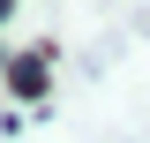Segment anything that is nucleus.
I'll return each instance as SVG.
<instances>
[{
	"label": "nucleus",
	"mask_w": 150,
	"mask_h": 143,
	"mask_svg": "<svg viewBox=\"0 0 150 143\" xmlns=\"http://www.w3.org/2000/svg\"><path fill=\"white\" fill-rule=\"evenodd\" d=\"M8 8H15V0H0V15H8Z\"/></svg>",
	"instance_id": "nucleus-2"
},
{
	"label": "nucleus",
	"mask_w": 150,
	"mask_h": 143,
	"mask_svg": "<svg viewBox=\"0 0 150 143\" xmlns=\"http://www.w3.org/2000/svg\"><path fill=\"white\" fill-rule=\"evenodd\" d=\"M8 83H15V90H45V68H38V60H30V53H23V60H15V68H8Z\"/></svg>",
	"instance_id": "nucleus-1"
}]
</instances>
